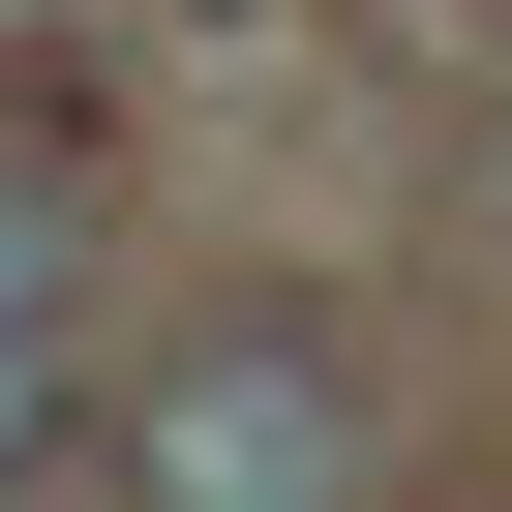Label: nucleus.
<instances>
[{
  "instance_id": "2",
  "label": "nucleus",
  "mask_w": 512,
  "mask_h": 512,
  "mask_svg": "<svg viewBox=\"0 0 512 512\" xmlns=\"http://www.w3.org/2000/svg\"><path fill=\"white\" fill-rule=\"evenodd\" d=\"M61 272H91V211H61V151H0V422H31V332H61Z\"/></svg>"
},
{
  "instance_id": "1",
  "label": "nucleus",
  "mask_w": 512,
  "mask_h": 512,
  "mask_svg": "<svg viewBox=\"0 0 512 512\" xmlns=\"http://www.w3.org/2000/svg\"><path fill=\"white\" fill-rule=\"evenodd\" d=\"M121 482H151V512H362V392H332L302 332H211V362L121 392Z\"/></svg>"
}]
</instances>
